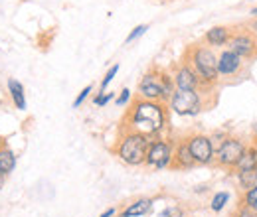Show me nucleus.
I'll return each instance as SVG.
<instances>
[{
	"label": "nucleus",
	"instance_id": "f257e3e1",
	"mask_svg": "<svg viewBox=\"0 0 257 217\" xmlns=\"http://www.w3.org/2000/svg\"><path fill=\"white\" fill-rule=\"evenodd\" d=\"M166 126H168V105L157 101H145L139 97L131 103V109L123 119L125 130H135L151 138L162 136Z\"/></svg>",
	"mask_w": 257,
	"mask_h": 217
},
{
	"label": "nucleus",
	"instance_id": "f03ea898",
	"mask_svg": "<svg viewBox=\"0 0 257 217\" xmlns=\"http://www.w3.org/2000/svg\"><path fill=\"white\" fill-rule=\"evenodd\" d=\"M174 91H176V85H174L172 73L155 67L141 77L139 87H137V97L145 101H157V103L168 105Z\"/></svg>",
	"mask_w": 257,
	"mask_h": 217
},
{
	"label": "nucleus",
	"instance_id": "7ed1b4c3",
	"mask_svg": "<svg viewBox=\"0 0 257 217\" xmlns=\"http://www.w3.org/2000/svg\"><path fill=\"white\" fill-rule=\"evenodd\" d=\"M184 62L196 71V75L202 79V83L206 87H214L220 81V75H218V56H216V52L212 48L202 46V44H194V46H190L186 50Z\"/></svg>",
	"mask_w": 257,
	"mask_h": 217
},
{
	"label": "nucleus",
	"instance_id": "20e7f679",
	"mask_svg": "<svg viewBox=\"0 0 257 217\" xmlns=\"http://www.w3.org/2000/svg\"><path fill=\"white\" fill-rule=\"evenodd\" d=\"M149 144H151V136L123 128L121 136L113 146V154L127 166H145Z\"/></svg>",
	"mask_w": 257,
	"mask_h": 217
},
{
	"label": "nucleus",
	"instance_id": "39448f33",
	"mask_svg": "<svg viewBox=\"0 0 257 217\" xmlns=\"http://www.w3.org/2000/svg\"><path fill=\"white\" fill-rule=\"evenodd\" d=\"M206 91H182L176 89L174 95L168 101V111L178 115V117H196L204 111L206 101H204Z\"/></svg>",
	"mask_w": 257,
	"mask_h": 217
},
{
	"label": "nucleus",
	"instance_id": "423d86ee",
	"mask_svg": "<svg viewBox=\"0 0 257 217\" xmlns=\"http://www.w3.org/2000/svg\"><path fill=\"white\" fill-rule=\"evenodd\" d=\"M174 144H176V140L166 138V136L151 138L145 166H149L153 170H166V168H170L172 166V158H174Z\"/></svg>",
	"mask_w": 257,
	"mask_h": 217
},
{
	"label": "nucleus",
	"instance_id": "0eeeda50",
	"mask_svg": "<svg viewBox=\"0 0 257 217\" xmlns=\"http://www.w3.org/2000/svg\"><path fill=\"white\" fill-rule=\"evenodd\" d=\"M245 144L241 138L237 136H225L224 140L216 146V158H214V164H218L220 168L224 170H233L235 164L239 162L241 154L245 152Z\"/></svg>",
	"mask_w": 257,
	"mask_h": 217
},
{
	"label": "nucleus",
	"instance_id": "6e6552de",
	"mask_svg": "<svg viewBox=\"0 0 257 217\" xmlns=\"http://www.w3.org/2000/svg\"><path fill=\"white\" fill-rule=\"evenodd\" d=\"M186 144H188V150L192 154L196 166H210L214 164V158H216V146L212 142V138L208 134H202V132H194L186 136Z\"/></svg>",
	"mask_w": 257,
	"mask_h": 217
},
{
	"label": "nucleus",
	"instance_id": "1a4fd4ad",
	"mask_svg": "<svg viewBox=\"0 0 257 217\" xmlns=\"http://www.w3.org/2000/svg\"><path fill=\"white\" fill-rule=\"evenodd\" d=\"M227 50L237 54L241 60H255L257 58V36L249 30L231 32V38L227 42Z\"/></svg>",
	"mask_w": 257,
	"mask_h": 217
},
{
	"label": "nucleus",
	"instance_id": "9d476101",
	"mask_svg": "<svg viewBox=\"0 0 257 217\" xmlns=\"http://www.w3.org/2000/svg\"><path fill=\"white\" fill-rule=\"evenodd\" d=\"M172 79H174L176 89H182V91H208L210 89L202 83V79L196 75V71L186 62L178 63L172 69Z\"/></svg>",
	"mask_w": 257,
	"mask_h": 217
},
{
	"label": "nucleus",
	"instance_id": "9b49d317",
	"mask_svg": "<svg viewBox=\"0 0 257 217\" xmlns=\"http://www.w3.org/2000/svg\"><path fill=\"white\" fill-rule=\"evenodd\" d=\"M241 67H243V60L237 54H233L227 48L220 52V56H218V75L220 77H235V75H239Z\"/></svg>",
	"mask_w": 257,
	"mask_h": 217
},
{
	"label": "nucleus",
	"instance_id": "f8f14e48",
	"mask_svg": "<svg viewBox=\"0 0 257 217\" xmlns=\"http://www.w3.org/2000/svg\"><path fill=\"white\" fill-rule=\"evenodd\" d=\"M196 166V162H194L192 154H190V150H188V144H186V136L184 138H180V140H176V144H174V158H172V170H190Z\"/></svg>",
	"mask_w": 257,
	"mask_h": 217
},
{
	"label": "nucleus",
	"instance_id": "ddd939ff",
	"mask_svg": "<svg viewBox=\"0 0 257 217\" xmlns=\"http://www.w3.org/2000/svg\"><path fill=\"white\" fill-rule=\"evenodd\" d=\"M6 89H8V95H10V101L12 105L18 109V111H26L28 109V101H26V89L22 85V81L10 77L6 79Z\"/></svg>",
	"mask_w": 257,
	"mask_h": 217
},
{
	"label": "nucleus",
	"instance_id": "4468645a",
	"mask_svg": "<svg viewBox=\"0 0 257 217\" xmlns=\"http://www.w3.org/2000/svg\"><path fill=\"white\" fill-rule=\"evenodd\" d=\"M229 38H231V30L227 26H214L204 34V44L212 50L214 48H225Z\"/></svg>",
	"mask_w": 257,
	"mask_h": 217
},
{
	"label": "nucleus",
	"instance_id": "2eb2a0df",
	"mask_svg": "<svg viewBox=\"0 0 257 217\" xmlns=\"http://www.w3.org/2000/svg\"><path fill=\"white\" fill-rule=\"evenodd\" d=\"M16 164H18L16 152H14L10 146H2V148H0V176H2V178L10 176V174L16 170Z\"/></svg>",
	"mask_w": 257,
	"mask_h": 217
},
{
	"label": "nucleus",
	"instance_id": "dca6fc26",
	"mask_svg": "<svg viewBox=\"0 0 257 217\" xmlns=\"http://www.w3.org/2000/svg\"><path fill=\"white\" fill-rule=\"evenodd\" d=\"M257 168V144H251L245 148V152L241 154L239 162L235 164L233 172H249V170H255Z\"/></svg>",
	"mask_w": 257,
	"mask_h": 217
},
{
	"label": "nucleus",
	"instance_id": "f3484780",
	"mask_svg": "<svg viewBox=\"0 0 257 217\" xmlns=\"http://www.w3.org/2000/svg\"><path fill=\"white\" fill-rule=\"evenodd\" d=\"M153 203H155V201H153L151 197H141V199L133 201L131 205H127V207H125L123 215H125V217H143V215H147V213H151Z\"/></svg>",
	"mask_w": 257,
	"mask_h": 217
},
{
	"label": "nucleus",
	"instance_id": "a211bd4d",
	"mask_svg": "<svg viewBox=\"0 0 257 217\" xmlns=\"http://www.w3.org/2000/svg\"><path fill=\"white\" fill-rule=\"evenodd\" d=\"M235 176H237L239 187H241L243 191H247V189H251V187L257 186V174H255V170H249V172H237Z\"/></svg>",
	"mask_w": 257,
	"mask_h": 217
},
{
	"label": "nucleus",
	"instance_id": "6ab92c4d",
	"mask_svg": "<svg viewBox=\"0 0 257 217\" xmlns=\"http://www.w3.org/2000/svg\"><path fill=\"white\" fill-rule=\"evenodd\" d=\"M227 201H229V193H227V191H218V193L212 197V203H210V205H212V211H216V213L222 211Z\"/></svg>",
	"mask_w": 257,
	"mask_h": 217
},
{
	"label": "nucleus",
	"instance_id": "aec40b11",
	"mask_svg": "<svg viewBox=\"0 0 257 217\" xmlns=\"http://www.w3.org/2000/svg\"><path fill=\"white\" fill-rule=\"evenodd\" d=\"M119 73V63H115V65H111L109 69H107V73L103 75V79H101V85H99V89L101 91H105L107 87H109V83L115 79V75Z\"/></svg>",
	"mask_w": 257,
	"mask_h": 217
},
{
	"label": "nucleus",
	"instance_id": "412c9836",
	"mask_svg": "<svg viewBox=\"0 0 257 217\" xmlns=\"http://www.w3.org/2000/svg\"><path fill=\"white\" fill-rule=\"evenodd\" d=\"M243 205H247V207H251L253 211H257V186L251 187V189H247V191L243 193Z\"/></svg>",
	"mask_w": 257,
	"mask_h": 217
},
{
	"label": "nucleus",
	"instance_id": "4be33fe9",
	"mask_svg": "<svg viewBox=\"0 0 257 217\" xmlns=\"http://www.w3.org/2000/svg\"><path fill=\"white\" fill-rule=\"evenodd\" d=\"M115 93H105V91H99V93L93 97V105L95 107H105V105H109L111 101H115Z\"/></svg>",
	"mask_w": 257,
	"mask_h": 217
},
{
	"label": "nucleus",
	"instance_id": "5701e85b",
	"mask_svg": "<svg viewBox=\"0 0 257 217\" xmlns=\"http://www.w3.org/2000/svg\"><path fill=\"white\" fill-rule=\"evenodd\" d=\"M147 30H149V26L147 24H139V26H135L133 30L128 32L127 40H125V44H133L135 40H139L141 36H145L147 34Z\"/></svg>",
	"mask_w": 257,
	"mask_h": 217
},
{
	"label": "nucleus",
	"instance_id": "b1692460",
	"mask_svg": "<svg viewBox=\"0 0 257 217\" xmlns=\"http://www.w3.org/2000/svg\"><path fill=\"white\" fill-rule=\"evenodd\" d=\"M131 99H133V91H131L128 87H125L121 93L115 97V105H117V107H127L128 103H131Z\"/></svg>",
	"mask_w": 257,
	"mask_h": 217
},
{
	"label": "nucleus",
	"instance_id": "393cba45",
	"mask_svg": "<svg viewBox=\"0 0 257 217\" xmlns=\"http://www.w3.org/2000/svg\"><path fill=\"white\" fill-rule=\"evenodd\" d=\"M91 91H93V87H91V85L83 87V89L79 91V95L75 97V101H73V109H79V107H81V105H83V103L87 101V97L91 95Z\"/></svg>",
	"mask_w": 257,
	"mask_h": 217
},
{
	"label": "nucleus",
	"instance_id": "a878e982",
	"mask_svg": "<svg viewBox=\"0 0 257 217\" xmlns=\"http://www.w3.org/2000/svg\"><path fill=\"white\" fill-rule=\"evenodd\" d=\"M159 217H182V209L180 207H166Z\"/></svg>",
	"mask_w": 257,
	"mask_h": 217
},
{
	"label": "nucleus",
	"instance_id": "bb28decb",
	"mask_svg": "<svg viewBox=\"0 0 257 217\" xmlns=\"http://www.w3.org/2000/svg\"><path fill=\"white\" fill-rule=\"evenodd\" d=\"M235 217H257V211H253V209H251V207H247V205H241Z\"/></svg>",
	"mask_w": 257,
	"mask_h": 217
},
{
	"label": "nucleus",
	"instance_id": "cd10ccee",
	"mask_svg": "<svg viewBox=\"0 0 257 217\" xmlns=\"http://www.w3.org/2000/svg\"><path fill=\"white\" fill-rule=\"evenodd\" d=\"M113 215H115V209H113V207H109L107 211H103L99 217H113Z\"/></svg>",
	"mask_w": 257,
	"mask_h": 217
},
{
	"label": "nucleus",
	"instance_id": "c85d7f7f",
	"mask_svg": "<svg viewBox=\"0 0 257 217\" xmlns=\"http://www.w3.org/2000/svg\"><path fill=\"white\" fill-rule=\"evenodd\" d=\"M249 30H251L257 36V18L253 20V22H251V24H249Z\"/></svg>",
	"mask_w": 257,
	"mask_h": 217
},
{
	"label": "nucleus",
	"instance_id": "c756f323",
	"mask_svg": "<svg viewBox=\"0 0 257 217\" xmlns=\"http://www.w3.org/2000/svg\"><path fill=\"white\" fill-rule=\"evenodd\" d=\"M2 146H6V138L0 134V148H2Z\"/></svg>",
	"mask_w": 257,
	"mask_h": 217
},
{
	"label": "nucleus",
	"instance_id": "7c9ffc66",
	"mask_svg": "<svg viewBox=\"0 0 257 217\" xmlns=\"http://www.w3.org/2000/svg\"><path fill=\"white\" fill-rule=\"evenodd\" d=\"M251 16H255V18H257V6L253 8V10H251Z\"/></svg>",
	"mask_w": 257,
	"mask_h": 217
},
{
	"label": "nucleus",
	"instance_id": "2f4dec72",
	"mask_svg": "<svg viewBox=\"0 0 257 217\" xmlns=\"http://www.w3.org/2000/svg\"><path fill=\"white\" fill-rule=\"evenodd\" d=\"M2 184H4V178H2V176H0V187H2Z\"/></svg>",
	"mask_w": 257,
	"mask_h": 217
},
{
	"label": "nucleus",
	"instance_id": "473e14b6",
	"mask_svg": "<svg viewBox=\"0 0 257 217\" xmlns=\"http://www.w3.org/2000/svg\"><path fill=\"white\" fill-rule=\"evenodd\" d=\"M253 130H255V134H257V124H255V126H253Z\"/></svg>",
	"mask_w": 257,
	"mask_h": 217
},
{
	"label": "nucleus",
	"instance_id": "72a5a7b5",
	"mask_svg": "<svg viewBox=\"0 0 257 217\" xmlns=\"http://www.w3.org/2000/svg\"><path fill=\"white\" fill-rule=\"evenodd\" d=\"M0 107H2V99H0Z\"/></svg>",
	"mask_w": 257,
	"mask_h": 217
},
{
	"label": "nucleus",
	"instance_id": "f704fd0d",
	"mask_svg": "<svg viewBox=\"0 0 257 217\" xmlns=\"http://www.w3.org/2000/svg\"><path fill=\"white\" fill-rule=\"evenodd\" d=\"M119 217H125V215H123V213H121V215H119Z\"/></svg>",
	"mask_w": 257,
	"mask_h": 217
},
{
	"label": "nucleus",
	"instance_id": "c9c22d12",
	"mask_svg": "<svg viewBox=\"0 0 257 217\" xmlns=\"http://www.w3.org/2000/svg\"><path fill=\"white\" fill-rule=\"evenodd\" d=\"M255 174H257V168H255Z\"/></svg>",
	"mask_w": 257,
	"mask_h": 217
}]
</instances>
